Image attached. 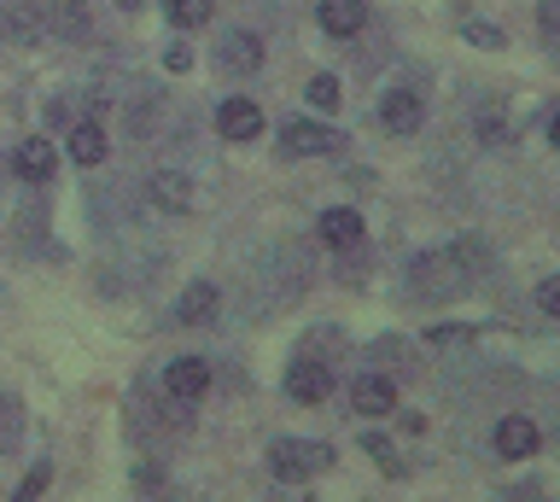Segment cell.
<instances>
[{"label":"cell","mask_w":560,"mask_h":502,"mask_svg":"<svg viewBox=\"0 0 560 502\" xmlns=\"http://www.w3.org/2000/svg\"><path fill=\"white\" fill-rule=\"evenodd\" d=\"M549 141L560 147V112H555V124H549Z\"/></svg>","instance_id":"24"},{"label":"cell","mask_w":560,"mask_h":502,"mask_svg":"<svg viewBox=\"0 0 560 502\" xmlns=\"http://www.w3.org/2000/svg\"><path fill=\"white\" fill-rule=\"evenodd\" d=\"M332 141H339V135H332L327 124H310V117H298V124L280 129V152H287V159H315V152H332Z\"/></svg>","instance_id":"3"},{"label":"cell","mask_w":560,"mask_h":502,"mask_svg":"<svg viewBox=\"0 0 560 502\" xmlns=\"http://www.w3.org/2000/svg\"><path fill=\"white\" fill-rule=\"evenodd\" d=\"M350 409L368 415V421H385V415L397 409V392H392V380H380V374H362L357 386H350Z\"/></svg>","instance_id":"4"},{"label":"cell","mask_w":560,"mask_h":502,"mask_svg":"<svg viewBox=\"0 0 560 502\" xmlns=\"http://www.w3.org/2000/svg\"><path fill=\"white\" fill-rule=\"evenodd\" d=\"M217 310H222V299H217V287H210V281H192V287L182 292V322L210 327V322H217Z\"/></svg>","instance_id":"14"},{"label":"cell","mask_w":560,"mask_h":502,"mask_svg":"<svg viewBox=\"0 0 560 502\" xmlns=\"http://www.w3.org/2000/svg\"><path fill=\"white\" fill-rule=\"evenodd\" d=\"M532 450H537V427L525 421V415H508V421H497V456L520 462V456H532Z\"/></svg>","instance_id":"12"},{"label":"cell","mask_w":560,"mask_h":502,"mask_svg":"<svg viewBox=\"0 0 560 502\" xmlns=\"http://www.w3.org/2000/svg\"><path fill=\"white\" fill-rule=\"evenodd\" d=\"M537 310L542 316H560V275H549V281L537 287Z\"/></svg>","instance_id":"19"},{"label":"cell","mask_w":560,"mask_h":502,"mask_svg":"<svg viewBox=\"0 0 560 502\" xmlns=\"http://www.w3.org/2000/svg\"><path fill=\"white\" fill-rule=\"evenodd\" d=\"M362 450H368V456H380L385 467H397V456H392V444H385V439H374V432H368V439H362Z\"/></svg>","instance_id":"21"},{"label":"cell","mask_w":560,"mask_h":502,"mask_svg":"<svg viewBox=\"0 0 560 502\" xmlns=\"http://www.w3.org/2000/svg\"><path fill=\"white\" fill-rule=\"evenodd\" d=\"M164 65H170V71H187V65H192V54H187V47H170V54H164Z\"/></svg>","instance_id":"23"},{"label":"cell","mask_w":560,"mask_h":502,"mask_svg":"<svg viewBox=\"0 0 560 502\" xmlns=\"http://www.w3.org/2000/svg\"><path fill=\"white\" fill-rule=\"evenodd\" d=\"M18 176H24V182H47L52 176V170H59V152H52V141H47V135H30V141L24 147H18Z\"/></svg>","instance_id":"9"},{"label":"cell","mask_w":560,"mask_h":502,"mask_svg":"<svg viewBox=\"0 0 560 502\" xmlns=\"http://www.w3.org/2000/svg\"><path fill=\"white\" fill-rule=\"evenodd\" d=\"M537 24H542V36H560V0H542V7H537Z\"/></svg>","instance_id":"20"},{"label":"cell","mask_w":560,"mask_h":502,"mask_svg":"<svg viewBox=\"0 0 560 502\" xmlns=\"http://www.w3.org/2000/svg\"><path fill=\"white\" fill-rule=\"evenodd\" d=\"M269 467H275L280 485H304V479L322 474V467H332V450L327 444H310V439H280L269 450Z\"/></svg>","instance_id":"1"},{"label":"cell","mask_w":560,"mask_h":502,"mask_svg":"<svg viewBox=\"0 0 560 502\" xmlns=\"http://www.w3.org/2000/svg\"><path fill=\"white\" fill-rule=\"evenodd\" d=\"M147 194H152V205H158V211H187V205H192V182L182 176V170H158V176L147 182Z\"/></svg>","instance_id":"10"},{"label":"cell","mask_w":560,"mask_h":502,"mask_svg":"<svg viewBox=\"0 0 560 502\" xmlns=\"http://www.w3.org/2000/svg\"><path fill=\"white\" fill-rule=\"evenodd\" d=\"M467 36H472V42H479V47H497V42H502V36H497V24H472V30H467Z\"/></svg>","instance_id":"22"},{"label":"cell","mask_w":560,"mask_h":502,"mask_svg":"<svg viewBox=\"0 0 560 502\" xmlns=\"http://www.w3.org/2000/svg\"><path fill=\"white\" fill-rule=\"evenodd\" d=\"M322 30L327 36H362V24H368V7L362 0H322Z\"/></svg>","instance_id":"11"},{"label":"cell","mask_w":560,"mask_h":502,"mask_svg":"<svg viewBox=\"0 0 560 502\" xmlns=\"http://www.w3.org/2000/svg\"><path fill=\"white\" fill-rule=\"evenodd\" d=\"M380 124L392 129V135H415V129H420V94H415V89H385Z\"/></svg>","instance_id":"6"},{"label":"cell","mask_w":560,"mask_h":502,"mask_svg":"<svg viewBox=\"0 0 560 502\" xmlns=\"http://www.w3.org/2000/svg\"><path fill=\"white\" fill-rule=\"evenodd\" d=\"M164 19L175 30H199V24H210V0H164Z\"/></svg>","instance_id":"16"},{"label":"cell","mask_w":560,"mask_h":502,"mask_svg":"<svg viewBox=\"0 0 560 502\" xmlns=\"http://www.w3.org/2000/svg\"><path fill=\"white\" fill-rule=\"evenodd\" d=\"M315 229H322V240H327L332 252L362 246V217L350 211V205H332V211H322V222H315Z\"/></svg>","instance_id":"8"},{"label":"cell","mask_w":560,"mask_h":502,"mask_svg":"<svg viewBox=\"0 0 560 502\" xmlns=\"http://www.w3.org/2000/svg\"><path fill=\"white\" fill-rule=\"evenodd\" d=\"M217 129L228 135V141H257V135H262V112L252 106V100H222Z\"/></svg>","instance_id":"7"},{"label":"cell","mask_w":560,"mask_h":502,"mask_svg":"<svg viewBox=\"0 0 560 502\" xmlns=\"http://www.w3.org/2000/svg\"><path fill=\"white\" fill-rule=\"evenodd\" d=\"M117 7H122V12H135V7H140V0H117Z\"/></svg>","instance_id":"25"},{"label":"cell","mask_w":560,"mask_h":502,"mask_svg":"<svg viewBox=\"0 0 560 502\" xmlns=\"http://www.w3.org/2000/svg\"><path fill=\"white\" fill-rule=\"evenodd\" d=\"M287 392L298 397V404H327V392H332V374H327V362H292L287 369Z\"/></svg>","instance_id":"5"},{"label":"cell","mask_w":560,"mask_h":502,"mask_svg":"<svg viewBox=\"0 0 560 502\" xmlns=\"http://www.w3.org/2000/svg\"><path fill=\"white\" fill-rule=\"evenodd\" d=\"M47 479H52V467H47V462H42V467H30V474H24V485H18V502L42 497V491H47Z\"/></svg>","instance_id":"18"},{"label":"cell","mask_w":560,"mask_h":502,"mask_svg":"<svg viewBox=\"0 0 560 502\" xmlns=\"http://www.w3.org/2000/svg\"><path fill=\"white\" fill-rule=\"evenodd\" d=\"M310 106H315V112H339V82H332V77H315V82H310Z\"/></svg>","instance_id":"17"},{"label":"cell","mask_w":560,"mask_h":502,"mask_svg":"<svg viewBox=\"0 0 560 502\" xmlns=\"http://www.w3.org/2000/svg\"><path fill=\"white\" fill-rule=\"evenodd\" d=\"M164 392L175 397V404H199V397L210 392V362L205 357H175L164 369Z\"/></svg>","instance_id":"2"},{"label":"cell","mask_w":560,"mask_h":502,"mask_svg":"<svg viewBox=\"0 0 560 502\" xmlns=\"http://www.w3.org/2000/svg\"><path fill=\"white\" fill-rule=\"evenodd\" d=\"M217 59L228 65V71H240V77H252L257 65H262V42L257 36H245V30H234L222 47H217Z\"/></svg>","instance_id":"13"},{"label":"cell","mask_w":560,"mask_h":502,"mask_svg":"<svg viewBox=\"0 0 560 502\" xmlns=\"http://www.w3.org/2000/svg\"><path fill=\"white\" fill-rule=\"evenodd\" d=\"M70 159H77V164H100L105 159V129L100 124H77V129H70Z\"/></svg>","instance_id":"15"}]
</instances>
